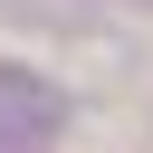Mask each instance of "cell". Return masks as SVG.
I'll return each mask as SVG.
<instances>
[{
  "instance_id": "1",
  "label": "cell",
  "mask_w": 153,
  "mask_h": 153,
  "mask_svg": "<svg viewBox=\"0 0 153 153\" xmlns=\"http://www.w3.org/2000/svg\"><path fill=\"white\" fill-rule=\"evenodd\" d=\"M57 124H67V96L0 67V143H57Z\"/></svg>"
}]
</instances>
